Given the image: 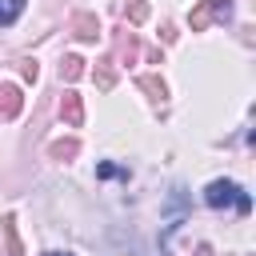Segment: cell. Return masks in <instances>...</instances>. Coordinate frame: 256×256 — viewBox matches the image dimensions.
Here are the masks:
<instances>
[{"mask_svg":"<svg viewBox=\"0 0 256 256\" xmlns=\"http://www.w3.org/2000/svg\"><path fill=\"white\" fill-rule=\"evenodd\" d=\"M204 204H208V208H236L240 216L252 212V196H248L236 180H212V184L204 188Z\"/></svg>","mask_w":256,"mask_h":256,"instance_id":"cell-1","label":"cell"},{"mask_svg":"<svg viewBox=\"0 0 256 256\" xmlns=\"http://www.w3.org/2000/svg\"><path fill=\"white\" fill-rule=\"evenodd\" d=\"M212 16L228 20V16H232V0H204V4H200V8L192 12V24H196V28H204V24L212 20Z\"/></svg>","mask_w":256,"mask_h":256,"instance_id":"cell-2","label":"cell"},{"mask_svg":"<svg viewBox=\"0 0 256 256\" xmlns=\"http://www.w3.org/2000/svg\"><path fill=\"white\" fill-rule=\"evenodd\" d=\"M0 112H4V116H16V112H20V92H16V84H0Z\"/></svg>","mask_w":256,"mask_h":256,"instance_id":"cell-3","label":"cell"},{"mask_svg":"<svg viewBox=\"0 0 256 256\" xmlns=\"http://www.w3.org/2000/svg\"><path fill=\"white\" fill-rule=\"evenodd\" d=\"M24 8H28V0H0V28H8V24H16Z\"/></svg>","mask_w":256,"mask_h":256,"instance_id":"cell-4","label":"cell"},{"mask_svg":"<svg viewBox=\"0 0 256 256\" xmlns=\"http://www.w3.org/2000/svg\"><path fill=\"white\" fill-rule=\"evenodd\" d=\"M60 112H64V120L76 128V124L84 120V112H80V96H76V92H64V104H60Z\"/></svg>","mask_w":256,"mask_h":256,"instance_id":"cell-5","label":"cell"},{"mask_svg":"<svg viewBox=\"0 0 256 256\" xmlns=\"http://www.w3.org/2000/svg\"><path fill=\"white\" fill-rule=\"evenodd\" d=\"M96 176H100V180H112V176H124V180H128V168H116V164H100V168H96Z\"/></svg>","mask_w":256,"mask_h":256,"instance_id":"cell-6","label":"cell"},{"mask_svg":"<svg viewBox=\"0 0 256 256\" xmlns=\"http://www.w3.org/2000/svg\"><path fill=\"white\" fill-rule=\"evenodd\" d=\"M64 76H68V80L80 76V56H68V60H64Z\"/></svg>","mask_w":256,"mask_h":256,"instance_id":"cell-7","label":"cell"},{"mask_svg":"<svg viewBox=\"0 0 256 256\" xmlns=\"http://www.w3.org/2000/svg\"><path fill=\"white\" fill-rule=\"evenodd\" d=\"M52 152H56V156H72V152H76V144H56Z\"/></svg>","mask_w":256,"mask_h":256,"instance_id":"cell-8","label":"cell"},{"mask_svg":"<svg viewBox=\"0 0 256 256\" xmlns=\"http://www.w3.org/2000/svg\"><path fill=\"white\" fill-rule=\"evenodd\" d=\"M44 256H72V252H44Z\"/></svg>","mask_w":256,"mask_h":256,"instance_id":"cell-9","label":"cell"}]
</instances>
